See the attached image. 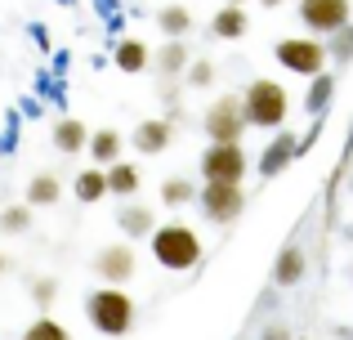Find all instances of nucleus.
Returning a JSON list of instances; mask_svg holds the SVG:
<instances>
[{
    "label": "nucleus",
    "instance_id": "f257e3e1",
    "mask_svg": "<svg viewBox=\"0 0 353 340\" xmlns=\"http://www.w3.org/2000/svg\"><path fill=\"white\" fill-rule=\"evenodd\" d=\"M85 318H90V327L103 332V336H125L130 327H134V300L121 287H108L103 282L99 291L85 296Z\"/></svg>",
    "mask_w": 353,
    "mask_h": 340
},
{
    "label": "nucleus",
    "instance_id": "f03ea898",
    "mask_svg": "<svg viewBox=\"0 0 353 340\" xmlns=\"http://www.w3.org/2000/svg\"><path fill=\"white\" fill-rule=\"evenodd\" d=\"M152 255H157V264L161 269H174V273H183V269H192V264L201 260V237L192 233L188 224H157L152 233Z\"/></svg>",
    "mask_w": 353,
    "mask_h": 340
},
{
    "label": "nucleus",
    "instance_id": "7ed1b4c3",
    "mask_svg": "<svg viewBox=\"0 0 353 340\" xmlns=\"http://www.w3.org/2000/svg\"><path fill=\"white\" fill-rule=\"evenodd\" d=\"M286 112H291V99L277 81H250L246 99H241V117L246 126H259V130H282Z\"/></svg>",
    "mask_w": 353,
    "mask_h": 340
},
{
    "label": "nucleus",
    "instance_id": "20e7f679",
    "mask_svg": "<svg viewBox=\"0 0 353 340\" xmlns=\"http://www.w3.org/2000/svg\"><path fill=\"white\" fill-rule=\"evenodd\" d=\"M277 63L295 77H318L327 68V45L313 36H286V41H277Z\"/></svg>",
    "mask_w": 353,
    "mask_h": 340
},
{
    "label": "nucleus",
    "instance_id": "39448f33",
    "mask_svg": "<svg viewBox=\"0 0 353 340\" xmlns=\"http://www.w3.org/2000/svg\"><path fill=\"white\" fill-rule=\"evenodd\" d=\"M206 134L210 143H241V130H246V117H241V99L237 94H224L206 108Z\"/></svg>",
    "mask_w": 353,
    "mask_h": 340
},
{
    "label": "nucleus",
    "instance_id": "423d86ee",
    "mask_svg": "<svg viewBox=\"0 0 353 340\" xmlns=\"http://www.w3.org/2000/svg\"><path fill=\"white\" fill-rule=\"evenodd\" d=\"M201 210H206V219H215V224H233L241 210H246V192H241V183L206 179V188H201Z\"/></svg>",
    "mask_w": 353,
    "mask_h": 340
},
{
    "label": "nucleus",
    "instance_id": "0eeeda50",
    "mask_svg": "<svg viewBox=\"0 0 353 340\" xmlns=\"http://www.w3.org/2000/svg\"><path fill=\"white\" fill-rule=\"evenodd\" d=\"M201 174H206V179H219V183H241V174H246V152H241V143H210V148L201 152Z\"/></svg>",
    "mask_w": 353,
    "mask_h": 340
},
{
    "label": "nucleus",
    "instance_id": "6e6552de",
    "mask_svg": "<svg viewBox=\"0 0 353 340\" xmlns=\"http://www.w3.org/2000/svg\"><path fill=\"white\" fill-rule=\"evenodd\" d=\"M353 14L349 0H300V23L318 36H331L336 27H345Z\"/></svg>",
    "mask_w": 353,
    "mask_h": 340
},
{
    "label": "nucleus",
    "instance_id": "1a4fd4ad",
    "mask_svg": "<svg viewBox=\"0 0 353 340\" xmlns=\"http://www.w3.org/2000/svg\"><path fill=\"white\" fill-rule=\"evenodd\" d=\"M134 246H125V242H117V246H103V251L94 255V273L108 282V287H121V282H130L134 278Z\"/></svg>",
    "mask_w": 353,
    "mask_h": 340
},
{
    "label": "nucleus",
    "instance_id": "9d476101",
    "mask_svg": "<svg viewBox=\"0 0 353 340\" xmlns=\"http://www.w3.org/2000/svg\"><path fill=\"white\" fill-rule=\"evenodd\" d=\"M170 139H174L170 121H139V126H134V148L143 152V157L165 152V148H170Z\"/></svg>",
    "mask_w": 353,
    "mask_h": 340
},
{
    "label": "nucleus",
    "instance_id": "9b49d317",
    "mask_svg": "<svg viewBox=\"0 0 353 340\" xmlns=\"http://www.w3.org/2000/svg\"><path fill=\"white\" fill-rule=\"evenodd\" d=\"M85 121H77V117H63V121H54V148L68 152V157H77V152H85Z\"/></svg>",
    "mask_w": 353,
    "mask_h": 340
},
{
    "label": "nucleus",
    "instance_id": "f8f14e48",
    "mask_svg": "<svg viewBox=\"0 0 353 340\" xmlns=\"http://www.w3.org/2000/svg\"><path fill=\"white\" fill-rule=\"evenodd\" d=\"M112 63H117L121 72H130V77H134V72H143L148 63H152V54H148V45H143V41L125 36V41H117V50H112Z\"/></svg>",
    "mask_w": 353,
    "mask_h": 340
},
{
    "label": "nucleus",
    "instance_id": "ddd939ff",
    "mask_svg": "<svg viewBox=\"0 0 353 340\" xmlns=\"http://www.w3.org/2000/svg\"><path fill=\"white\" fill-rule=\"evenodd\" d=\"M117 224L125 228V237H148V233L157 228V215H152V206L125 201V206H121V215H117Z\"/></svg>",
    "mask_w": 353,
    "mask_h": 340
},
{
    "label": "nucleus",
    "instance_id": "4468645a",
    "mask_svg": "<svg viewBox=\"0 0 353 340\" xmlns=\"http://www.w3.org/2000/svg\"><path fill=\"white\" fill-rule=\"evenodd\" d=\"M103 179H108V192H112V197H134L139 192V170L130 166V161H112V166L103 170Z\"/></svg>",
    "mask_w": 353,
    "mask_h": 340
},
{
    "label": "nucleus",
    "instance_id": "2eb2a0df",
    "mask_svg": "<svg viewBox=\"0 0 353 340\" xmlns=\"http://www.w3.org/2000/svg\"><path fill=\"white\" fill-rule=\"evenodd\" d=\"M246 14H241V5H224L215 14V23H210V32L219 36V41H241V36H246Z\"/></svg>",
    "mask_w": 353,
    "mask_h": 340
},
{
    "label": "nucleus",
    "instance_id": "dca6fc26",
    "mask_svg": "<svg viewBox=\"0 0 353 340\" xmlns=\"http://www.w3.org/2000/svg\"><path fill=\"white\" fill-rule=\"evenodd\" d=\"M85 152L94 157V166H112V161L121 157V134L117 130H94L85 139Z\"/></svg>",
    "mask_w": 353,
    "mask_h": 340
},
{
    "label": "nucleus",
    "instance_id": "f3484780",
    "mask_svg": "<svg viewBox=\"0 0 353 340\" xmlns=\"http://www.w3.org/2000/svg\"><path fill=\"white\" fill-rule=\"evenodd\" d=\"M300 278H304V251L300 246H286V251L277 255V264H273V282L277 287H295Z\"/></svg>",
    "mask_w": 353,
    "mask_h": 340
},
{
    "label": "nucleus",
    "instance_id": "a211bd4d",
    "mask_svg": "<svg viewBox=\"0 0 353 340\" xmlns=\"http://www.w3.org/2000/svg\"><path fill=\"white\" fill-rule=\"evenodd\" d=\"M59 192H63V183H59V174H32V183H27V206H54L59 201Z\"/></svg>",
    "mask_w": 353,
    "mask_h": 340
},
{
    "label": "nucleus",
    "instance_id": "6ab92c4d",
    "mask_svg": "<svg viewBox=\"0 0 353 340\" xmlns=\"http://www.w3.org/2000/svg\"><path fill=\"white\" fill-rule=\"evenodd\" d=\"M157 27H161L170 41H183V36L192 32V14H188L183 5H165L161 14H157Z\"/></svg>",
    "mask_w": 353,
    "mask_h": 340
},
{
    "label": "nucleus",
    "instance_id": "aec40b11",
    "mask_svg": "<svg viewBox=\"0 0 353 340\" xmlns=\"http://www.w3.org/2000/svg\"><path fill=\"white\" fill-rule=\"evenodd\" d=\"M183 68H188V45L183 41H165V50H157V72L170 81V77H179Z\"/></svg>",
    "mask_w": 353,
    "mask_h": 340
},
{
    "label": "nucleus",
    "instance_id": "412c9836",
    "mask_svg": "<svg viewBox=\"0 0 353 340\" xmlns=\"http://www.w3.org/2000/svg\"><path fill=\"white\" fill-rule=\"evenodd\" d=\"M291 152H295V134H277V143H268V148H264L259 170H264V174H277L286 161H291Z\"/></svg>",
    "mask_w": 353,
    "mask_h": 340
},
{
    "label": "nucleus",
    "instance_id": "4be33fe9",
    "mask_svg": "<svg viewBox=\"0 0 353 340\" xmlns=\"http://www.w3.org/2000/svg\"><path fill=\"white\" fill-rule=\"evenodd\" d=\"M77 197L81 201H99V197H108V179H103V170H81L77 174Z\"/></svg>",
    "mask_w": 353,
    "mask_h": 340
},
{
    "label": "nucleus",
    "instance_id": "5701e85b",
    "mask_svg": "<svg viewBox=\"0 0 353 340\" xmlns=\"http://www.w3.org/2000/svg\"><path fill=\"white\" fill-rule=\"evenodd\" d=\"M327 59H336V63H349L353 59V23H345V27H336V32H331Z\"/></svg>",
    "mask_w": 353,
    "mask_h": 340
},
{
    "label": "nucleus",
    "instance_id": "b1692460",
    "mask_svg": "<svg viewBox=\"0 0 353 340\" xmlns=\"http://www.w3.org/2000/svg\"><path fill=\"white\" fill-rule=\"evenodd\" d=\"M0 228H5V233H27V228H32V206H5L0 210Z\"/></svg>",
    "mask_w": 353,
    "mask_h": 340
},
{
    "label": "nucleus",
    "instance_id": "393cba45",
    "mask_svg": "<svg viewBox=\"0 0 353 340\" xmlns=\"http://www.w3.org/2000/svg\"><path fill=\"white\" fill-rule=\"evenodd\" d=\"M23 340H72V336H68V327L54 323V318H36V323L23 332Z\"/></svg>",
    "mask_w": 353,
    "mask_h": 340
},
{
    "label": "nucleus",
    "instance_id": "a878e982",
    "mask_svg": "<svg viewBox=\"0 0 353 340\" xmlns=\"http://www.w3.org/2000/svg\"><path fill=\"white\" fill-rule=\"evenodd\" d=\"M192 192H197V188H192L188 179H165L161 183V201H165V206H188Z\"/></svg>",
    "mask_w": 353,
    "mask_h": 340
},
{
    "label": "nucleus",
    "instance_id": "bb28decb",
    "mask_svg": "<svg viewBox=\"0 0 353 340\" xmlns=\"http://www.w3.org/2000/svg\"><path fill=\"white\" fill-rule=\"evenodd\" d=\"M331 90H336V81H331L327 72H318V77H313V90H309V99H304V103H309V112H322V108H327Z\"/></svg>",
    "mask_w": 353,
    "mask_h": 340
},
{
    "label": "nucleus",
    "instance_id": "cd10ccee",
    "mask_svg": "<svg viewBox=\"0 0 353 340\" xmlns=\"http://www.w3.org/2000/svg\"><path fill=\"white\" fill-rule=\"evenodd\" d=\"M183 77H188V86H192V90H206L210 81H215V68H210L206 59H197V63L188 59V68H183Z\"/></svg>",
    "mask_w": 353,
    "mask_h": 340
},
{
    "label": "nucleus",
    "instance_id": "c85d7f7f",
    "mask_svg": "<svg viewBox=\"0 0 353 340\" xmlns=\"http://www.w3.org/2000/svg\"><path fill=\"white\" fill-rule=\"evenodd\" d=\"M54 296H59V282H54V278H36L32 282V300H36V305H54Z\"/></svg>",
    "mask_w": 353,
    "mask_h": 340
},
{
    "label": "nucleus",
    "instance_id": "c756f323",
    "mask_svg": "<svg viewBox=\"0 0 353 340\" xmlns=\"http://www.w3.org/2000/svg\"><path fill=\"white\" fill-rule=\"evenodd\" d=\"M264 340H286V327H268V332H264Z\"/></svg>",
    "mask_w": 353,
    "mask_h": 340
},
{
    "label": "nucleus",
    "instance_id": "7c9ffc66",
    "mask_svg": "<svg viewBox=\"0 0 353 340\" xmlns=\"http://www.w3.org/2000/svg\"><path fill=\"white\" fill-rule=\"evenodd\" d=\"M5 273H9V255H0V278H5Z\"/></svg>",
    "mask_w": 353,
    "mask_h": 340
},
{
    "label": "nucleus",
    "instance_id": "2f4dec72",
    "mask_svg": "<svg viewBox=\"0 0 353 340\" xmlns=\"http://www.w3.org/2000/svg\"><path fill=\"white\" fill-rule=\"evenodd\" d=\"M259 5H268V9H273V5H282V0H259Z\"/></svg>",
    "mask_w": 353,
    "mask_h": 340
},
{
    "label": "nucleus",
    "instance_id": "473e14b6",
    "mask_svg": "<svg viewBox=\"0 0 353 340\" xmlns=\"http://www.w3.org/2000/svg\"><path fill=\"white\" fill-rule=\"evenodd\" d=\"M228 5H246V0H228Z\"/></svg>",
    "mask_w": 353,
    "mask_h": 340
}]
</instances>
